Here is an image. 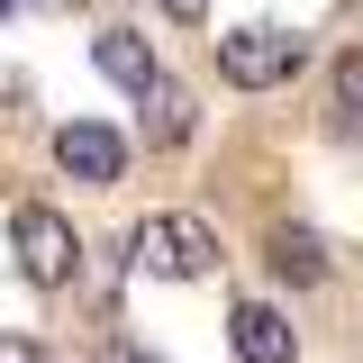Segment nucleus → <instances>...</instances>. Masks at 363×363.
I'll use <instances>...</instances> for the list:
<instances>
[{"label": "nucleus", "mask_w": 363, "mask_h": 363, "mask_svg": "<svg viewBox=\"0 0 363 363\" xmlns=\"http://www.w3.org/2000/svg\"><path fill=\"white\" fill-rule=\"evenodd\" d=\"M136 100H145V136H155V145H182V136H191V91H173L164 73H155Z\"/></svg>", "instance_id": "nucleus-8"}, {"label": "nucleus", "mask_w": 363, "mask_h": 363, "mask_svg": "<svg viewBox=\"0 0 363 363\" xmlns=\"http://www.w3.org/2000/svg\"><path fill=\"white\" fill-rule=\"evenodd\" d=\"M300 64H309V37L300 28H272V18L218 37V82H236V91H272V82H291Z\"/></svg>", "instance_id": "nucleus-2"}, {"label": "nucleus", "mask_w": 363, "mask_h": 363, "mask_svg": "<svg viewBox=\"0 0 363 363\" xmlns=\"http://www.w3.org/2000/svg\"><path fill=\"white\" fill-rule=\"evenodd\" d=\"M9 255H18V272H28L37 291H64V281H73V264H82L73 218H64V209H45V200H28V209L9 218Z\"/></svg>", "instance_id": "nucleus-3"}, {"label": "nucleus", "mask_w": 363, "mask_h": 363, "mask_svg": "<svg viewBox=\"0 0 363 363\" xmlns=\"http://www.w3.org/2000/svg\"><path fill=\"white\" fill-rule=\"evenodd\" d=\"M0 363H45V354L28 345V336H0Z\"/></svg>", "instance_id": "nucleus-10"}, {"label": "nucleus", "mask_w": 363, "mask_h": 363, "mask_svg": "<svg viewBox=\"0 0 363 363\" xmlns=\"http://www.w3.org/2000/svg\"><path fill=\"white\" fill-rule=\"evenodd\" d=\"M354 100H363V55H336V136H354Z\"/></svg>", "instance_id": "nucleus-9"}, {"label": "nucleus", "mask_w": 363, "mask_h": 363, "mask_svg": "<svg viewBox=\"0 0 363 363\" xmlns=\"http://www.w3.org/2000/svg\"><path fill=\"white\" fill-rule=\"evenodd\" d=\"M128 264L155 272V281H200V272L218 264V236H209V218H191V209H164V218L128 227Z\"/></svg>", "instance_id": "nucleus-1"}, {"label": "nucleus", "mask_w": 363, "mask_h": 363, "mask_svg": "<svg viewBox=\"0 0 363 363\" xmlns=\"http://www.w3.org/2000/svg\"><path fill=\"white\" fill-rule=\"evenodd\" d=\"M91 64H100L109 82L128 91V100H136V91H145V82H155V73H164V64L145 55V37H128V28H109V37H91Z\"/></svg>", "instance_id": "nucleus-7"}, {"label": "nucleus", "mask_w": 363, "mask_h": 363, "mask_svg": "<svg viewBox=\"0 0 363 363\" xmlns=\"http://www.w3.org/2000/svg\"><path fill=\"white\" fill-rule=\"evenodd\" d=\"M164 9H173V18H209V0H164Z\"/></svg>", "instance_id": "nucleus-11"}, {"label": "nucleus", "mask_w": 363, "mask_h": 363, "mask_svg": "<svg viewBox=\"0 0 363 363\" xmlns=\"http://www.w3.org/2000/svg\"><path fill=\"white\" fill-rule=\"evenodd\" d=\"M118 363H155V354H145V345H118Z\"/></svg>", "instance_id": "nucleus-12"}, {"label": "nucleus", "mask_w": 363, "mask_h": 363, "mask_svg": "<svg viewBox=\"0 0 363 363\" xmlns=\"http://www.w3.org/2000/svg\"><path fill=\"white\" fill-rule=\"evenodd\" d=\"M227 345H236V363H291V318L272 309V300H236V318H227Z\"/></svg>", "instance_id": "nucleus-5"}, {"label": "nucleus", "mask_w": 363, "mask_h": 363, "mask_svg": "<svg viewBox=\"0 0 363 363\" xmlns=\"http://www.w3.org/2000/svg\"><path fill=\"white\" fill-rule=\"evenodd\" d=\"M9 9H18V0H0V18H9Z\"/></svg>", "instance_id": "nucleus-13"}, {"label": "nucleus", "mask_w": 363, "mask_h": 363, "mask_svg": "<svg viewBox=\"0 0 363 363\" xmlns=\"http://www.w3.org/2000/svg\"><path fill=\"white\" fill-rule=\"evenodd\" d=\"M55 164H64L73 182H91V191H100V182L128 173V136L100 128V118H73V128H55Z\"/></svg>", "instance_id": "nucleus-4"}, {"label": "nucleus", "mask_w": 363, "mask_h": 363, "mask_svg": "<svg viewBox=\"0 0 363 363\" xmlns=\"http://www.w3.org/2000/svg\"><path fill=\"white\" fill-rule=\"evenodd\" d=\"M264 264H272V281L309 291V281H327V236H318V227H272V236H264Z\"/></svg>", "instance_id": "nucleus-6"}]
</instances>
